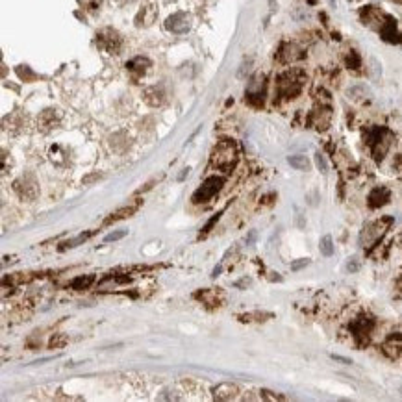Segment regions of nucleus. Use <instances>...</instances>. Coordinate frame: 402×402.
<instances>
[{
    "mask_svg": "<svg viewBox=\"0 0 402 402\" xmlns=\"http://www.w3.org/2000/svg\"><path fill=\"white\" fill-rule=\"evenodd\" d=\"M306 74L300 69H289L276 78V100H293L300 95Z\"/></svg>",
    "mask_w": 402,
    "mask_h": 402,
    "instance_id": "obj_1",
    "label": "nucleus"
},
{
    "mask_svg": "<svg viewBox=\"0 0 402 402\" xmlns=\"http://www.w3.org/2000/svg\"><path fill=\"white\" fill-rule=\"evenodd\" d=\"M363 139H365V143L371 148L374 162H382L385 158V154L389 152L395 135L385 126H371V128H367L363 132Z\"/></svg>",
    "mask_w": 402,
    "mask_h": 402,
    "instance_id": "obj_2",
    "label": "nucleus"
},
{
    "mask_svg": "<svg viewBox=\"0 0 402 402\" xmlns=\"http://www.w3.org/2000/svg\"><path fill=\"white\" fill-rule=\"evenodd\" d=\"M237 160H239V150H237L235 141H221L212 152V165L223 173H230L237 165Z\"/></svg>",
    "mask_w": 402,
    "mask_h": 402,
    "instance_id": "obj_3",
    "label": "nucleus"
},
{
    "mask_svg": "<svg viewBox=\"0 0 402 402\" xmlns=\"http://www.w3.org/2000/svg\"><path fill=\"white\" fill-rule=\"evenodd\" d=\"M391 224V219H378V221H373V223H369L363 226L362 234H360V245L362 246H373L376 245L384 234L387 232Z\"/></svg>",
    "mask_w": 402,
    "mask_h": 402,
    "instance_id": "obj_4",
    "label": "nucleus"
},
{
    "mask_svg": "<svg viewBox=\"0 0 402 402\" xmlns=\"http://www.w3.org/2000/svg\"><path fill=\"white\" fill-rule=\"evenodd\" d=\"M224 185L223 176H208L198 189L193 193V202L195 204H204V202H210L213 196L217 195L221 187Z\"/></svg>",
    "mask_w": 402,
    "mask_h": 402,
    "instance_id": "obj_5",
    "label": "nucleus"
},
{
    "mask_svg": "<svg viewBox=\"0 0 402 402\" xmlns=\"http://www.w3.org/2000/svg\"><path fill=\"white\" fill-rule=\"evenodd\" d=\"M265 91H267V80H265L263 74H258V76L252 78V82L248 84V87H246L245 100L254 108L263 106V102H265Z\"/></svg>",
    "mask_w": 402,
    "mask_h": 402,
    "instance_id": "obj_6",
    "label": "nucleus"
},
{
    "mask_svg": "<svg viewBox=\"0 0 402 402\" xmlns=\"http://www.w3.org/2000/svg\"><path fill=\"white\" fill-rule=\"evenodd\" d=\"M96 45L100 46L102 51L110 52V54H117L123 45V37L119 35L117 30L113 28H104L96 34Z\"/></svg>",
    "mask_w": 402,
    "mask_h": 402,
    "instance_id": "obj_7",
    "label": "nucleus"
},
{
    "mask_svg": "<svg viewBox=\"0 0 402 402\" xmlns=\"http://www.w3.org/2000/svg\"><path fill=\"white\" fill-rule=\"evenodd\" d=\"M352 334H354V339L358 341V345H363L367 343L371 334L374 330V319L371 315H360L358 319H354L350 324Z\"/></svg>",
    "mask_w": 402,
    "mask_h": 402,
    "instance_id": "obj_8",
    "label": "nucleus"
},
{
    "mask_svg": "<svg viewBox=\"0 0 402 402\" xmlns=\"http://www.w3.org/2000/svg\"><path fill=\"white\" fill-rule=\"evenodd\" d=\"M13 189L17 191V195L26 200H34L39 195V185L34 180V176H23L13 184Z\"/></svg>",
    "mask_w": 402,
    "mask_h": 402,
    "instance_id": "obj_9",
    "label": "nucleus"
},
{
    "mask_svg": "<svg viewBox=\"0 0 402 402\" xmlns=\"http://www.w3.org/2000/svg\"><path fill=\"white\" fill-rule=\"evenodd\" d=\"M360 17H362V23L365 24V26H369V28H373L378 32V30L382 28V24H384L387 15H385L384 12H380L378 8L365 6L362 12H360Z\"/></svg>",
    "mask_w": 402,
    "mask_h": 402,
    "instance_id": "obj_10",
    "label": "nucleus"
},
{
    "mask_svg": "<svg viewBox=\"0 0 402 402\" xmlns=\"http://www.w3.org/2000/svg\"><path fill=\"white\" fill-rule=\"evenodd\" d=\"M165 28L171 32V34H187L191 28V15L180 12L174 13L165 21Z\"/></svg>",
    "mask_w": 402,
    "mask_h": 402,
    "instance_id": "obj_11",
    "label": "nucleus"
},
{
    "mask_svg": "<svg viewBox=\"0 0 402 402\" xmlns=\"http://www.w3.org/2000/svg\"><path fill=\"white\" fill-rule=\"evenodd\" d=\"M330 119H332V110L330 106H324V104H319L312 113H310V124L313 128L323 132L330 126Z\"/></svg>",
    "mask_w": 402,
    "mask_h": 402,
    "instance_id": "obj_12",
    "label": "nucleus"
},
{
    "mask_svg": "<svg viewBox=\"0 0 402 402\" xmlns=\"http://www.w3.org/2000/svg\"><path fill=\"white\" fill-rule=\"evenodd\" d=\"M378 34L382 39L391 43V45H400L402 43V34L398 32V28H396V21L393 17H389V15L385 17L382 28L378 30Z\"/></svg>",
    "mask_w": 402,
    "mask_h": 402,
    "instance_id": "obj_13",
    "label": "nucleus"
},
{
    "mask_svg": "<svg viewBox=\"0 0 402 402\" xmlns=\"http://www.w3.org/2000/svg\"><path fill=\"white\" fill-rule=\"evenodd\" d=\"M304 56V52L300 51V46H296L295 43H284V45L278 48V58L280 63H293V62H298L300 58Z\"/></svg>",
    "mask_w": 402,
    "mask_h": 402,
    "instance_id": "obj_14",
    "label": "nucleus"
},
{
    "mask_svg": "<svg viewBox=\"0 0 402 402\" xmlns=\"http://www.w3.org/2000/svg\"><path fill=\"white\" fill-rule=\"evenodd\" d=\"M391 198V191L387 189V187H384V185H380V187H374L371 193H369L367 196V204L369 208H380L384 206V204H387Z\"/></svg>",
    "mask_w": 402,
    "mask_h": 402,
    "instance_id": "obj_15",
    "label": "nucleus"
},
{
    "mask_svg": "<svg viewBox=\"0 0 402 402\" xmlns=\"http://www.w3.org/2000/svg\"><path fill=\"white\" fill-rule=\"evenodd\" d=\"M195 298L202 300V304H206V306H221V302L224 300V295L223 291L219 289H202L196 291Z\"/></svg>",
    "mask_w": 402,
    "mask_h": 402,
    "instance_id": "obj_16",
    "label": "nucleus"
},
{
    "mask_svg": "<svg viewBox=\"0 0 402 402\" xmlns=\"http://www.w3.org/2000/svg\"><path fill=\"white\" fill-rule=\"evenodd\" d=\"M148 67H150V60H148V58H143V56H137V58H134V60H130V62L126 63V71H128L134 78L143 76V74L148 71Z\"/></svg>",
    "mask_w": 402,
    "mask_h": 402,
    "instance_id": "obj_17",
    "label": "nucleus"
},
{
    "mask_svg": "<svg viewBox=\"0 0 402 402\" xmlns=\"http://www.w3.org/2000/svg\"><path fill=\"white\" fill-rule=\"evenodd\" d=\"M239 393L237 389V385L235 384H230V382H224V384H219L215 389H213V396L217 398V400H232L235 398Z\"/></svg>",
    "mask_w": 402,
    "mask_h": 402,
    "instance_id": "obj_18",
    "label": "nucleus"
},
{
    "mask_svg": "<svg viewBox=\"0 0 402 402\" xmlns=\"http://www.w3.org/2000/svg\"><path fill=\"white\" fill-rule=\"evenodd\" d=\"M384 352L389 358H398L402 354V334H391L384 343Z\"/></svg>",
    "mask_w": 402,
    "mask_h": 402,
    "instance_id": "obj_19",
    "label": "nucleus"
},
{
    "mask_svg": "<svg viewBox=\"0 0 402 402\" xmlns=\"http://www.w3.org/2000/svg\"><path fill=\"white\" fill-rule=\"evenodd\" d=\"M137 210H139V202H137V204H130V206L119 208V210H115V212H113L110 217H106L104 224H110V223H115V221H121V219L132 217V215H134Z\"/></svg>",
    "mask_w": 402,
    "mask_h": 402,
    "instance_id": "obj_20",
    "label": "nucleus"
},
{
    "mask_svg": "<svg viewBox=\"0 0 402 402\" xmlns=\"http://www.w3.org/2000/svg\"><path fill=\"white\" fill-rule=\"evenodd\" d=\"M143 98H145L146 104H150V106H160L163 102V98H165V93H163L162 87H158V85H154V87H148V89H145V93H143Z\"/></svg>",
    "mask_w": 402,
    "mask_h": 402,
    "instance_id": "obj_21",
    "label": "nucleus"
},
{
    "mask_svg": "<svg viewBox=\"0 0 402 402\" xmlns=\"http://www.w3.org/2000/svg\"><path fill=\"white\" fill-rule=\"evenodd\" d=\"M287 163H289L293 169H296V171H310V167H312L310 160H308L306 156H302V154H293V156H289L287 158Z\"/></svg>",
    "mask_w": 402,
    "mask_h": 402,
    "instance_id": "obj_22",
    "label": "nucleus"
},
{
    "mask_svg": "<svg viewBox=\"0 0 402 402\" xmlns=\"http://www.w3.org/2000/svg\"><path fill=\"white\" fill-rule=\"evenodd\" d=\"M95 282V274H85V276H76V278L71 282V287L76 291L82 289H89L91 285Z\"/></svg>",
    "mask_w": 402,
    "mask_h": 402,
    "instance_id": "obj_23",
    "label": "nucleus"
},
{
    "mask_svg": "<svg viewBox=\"0 0 402 402\" xmlns=\"http://www.w3.org/2000/svg\"><path fill=\"white\" fill-rule=\"evenodd\" d=\"M273 317V313L271 312H250V313H245V315H239L241 321H267V319Z\"/></svg>",
    "mask_w": 402,
    "mask_h": 402,
    "instance_id": "obj_24",
    "label": "nucleus"
},
{
    "mask_svg": "<svg viewBox=\"0 0 402 402\" xmlns=\"http://www.w3.org/2000/svg\"><path fill=\"white\" fill-rule=\"evenodd\" d=\"M319 250L323 256H332L334 254V241H332V235H324L321 243H319Z\"/></svg>",
    "mask_w": 402,
    "mask_h": 402,
    "instance_id": "obj_25",
    "label": "nucleus"
},
{
    "mask_svg": "<svg viewBox=\"0 0 402 402\" xmlns=\"http://www.w3.org/2000/svg\"><path fill=\"white\" fill-rule=\"evenodd\" d=\"M345 62H346V67L354 69V71H358V69L362 67V60H360V56H358L356 51L348 52V54H346V58H345Z\"/></svg>",
    "mask_w": 402,
    "mask_h": 402,
    "instance_id": "obj_26",
    "label": "nucleus"
},
{
    "mask_svg": "<svg viewBox=\"0 0 402 402\" xmlns=\"http://www.w3.org/2000/svg\"><path fill=\"white\" fill-rule=\"evenodd\" d=\"M67 343V335L63 334H54V337L51 339V343H48V346L51 348H62L63 345Z\"/></svg>",
    "mask_w": 402,
    "mask_h": 402,
    "instance_id": "obj_27",
    "label": "nucleus"
},
{
    "mask_svg": "<svg viewBox=\"0 0 402 402\" xmlns=\"http://www.w3.org/2000/svg\"><path fill=\"white\" fill-rule=\"evenodd\" d=\"M126 230H117V232H112V234H108L106 237H104V243H113V241H119L123 239V237H126Z\"/></svg>",
    "mask_w": 402,
    "mask_h": 402,
    "instance_id": "obj_28",
    "label": "nucleus"
},
{
    "mask_svg": "<svg viewBox=\"0 0 402 402\" xmlns=\"http://www.w3.org/2000/svg\"><path fill=\"white\" fill-rule=\"evenodd\" d=\"M260 396H262L263 400H284V396L282 395H276L274 391H269V389L260 391Z\"/></svg>",
    "mask_w": 402,
    "mask_h": 402,
    "instance_id": "obj_29",
    "label": "nucleus"
},
{
    "mask_svg": "<svg viewBox=\"0 0 402 402\" xmlns=\"http://www.w3.org/2000/svg\"><path fill=\"white\" fill-rule=\"evenodd\" d=\"M315 163H317V169L321 171V173H326V171H328L326 160H324V156L321 154V152H315Z\"/></svg>",
    "mask_w": 402,
    "mask_h": 402,
    "instance_id": "obj_30",
    "label": "nucleus"
},
{
    "mask_svg": "<svg viewBox=\"0 0 402 402\" xmlns=\"http://www.w3.org/2000/svg\"><path fill=\"white\" fill-rule=\"evenodd\" d=\"M306 265H310V260H308V258H300L298 262L291 263V269H293V271H300V269H304Z\"/></svg>",
    "mask_w": 402,
    "mask_h": 402,
    "instance_id": "obj_31",
    "label": "nucleus"
},
{
    "mask_svg": "<svg viewBox=\"0 0 402 402\" xmlns=\"http://www.w3.org/2000/svg\"><path fill=\"white\" fill-rule=\"evenodd\" d=\"M91 235H93V232H89V234H82V235H78L76 239L69 241V243H67V245H65V246H69V248H73V246H76V245H78V243H82V241H85V239H87V237H91Z\"/></svg>",
    "mask_w": 402,
    "mask_h": 402,
    "instance_id": "obj_32",
    "label": "nucleus"
},
{
    "mask_svg": "<svg viewBox=\"0 0 402 402\" xmlns=\"http://www.w3.org/2000/svg\"><path fill=\"white\" fill-rule=\"evenodd\" d=\"M82 2V6L87 8V10H96V8L100 6L102 0H80Z\"/></svg>",
    "mask_w": 402,
    "mask_h": 402,
    "instance_id": "obj_33",
    "label": "nucleus"
},
{
    "mask_svg": "<svg viewBox=\"0 0 402 402\" xmlns=\"http://www.w3.org/2000/svg\"><path fill=\"white\" fill-rule=\"evenodd\" d=\"M332 360H334V362H339V363H343V365H350L352 363V360L350 358H346V356H339V354H332Z\"/></svg>",
    "mask_w": 402,
    "mask_h": 402,
    "instance_id": "obj_34",
    "label": "nucleus"
},
{
    "mask_svg": "<svg viewBox=\"0 0 402 402\" xmlns=\"http://www.w3.org/2000/svg\"><path fill=\"white\" fill-rule=\"evenodd\" d=\"M250 284H252V280H250V278H246V276H245V278L237 280V282H235L234 285H235V287H239V289H245V287H248V285H250Z\"/></svg>",
    "mask_w": 402,
    "mask_h": 402,
    "instance_id": "obj_35",
    "label": "nucleus"
},
{
    "mask_svg": "<svg viewBox=\"0 0 402 402\" xmlns=\"http://www.w3.org/2000/svg\"><path fill=\"white\" fill-rule=\"evenodd\" d=\"M102 174L95 173V174H89V176H85L84 178V184H91V182H96V180H100Z\"/></svg>",
    "mask_w": 402,
    "mask_h": 402,
    "instance_id": "obj_36",
    "label": "nucleus"
},
{
    "mask_svg": "<svg viewBox=\"0 0 402 402\" xmlns=\"http://www.w3.org/2000/svg\"><path fill=\"white\" fill-rule=\"evenodd\" d=\"M217 219H219V215H213V217L208 221V224L204 226V234H206V232H210V228H212L213 224H215V221H217Z\"/></svg>",
    "mask_w": 402,
    "mask_h": 402,
    "instance_id": "obj_37",
    "label": "nucleus"
},
{
    "mask_svg": "<svg viewBox=\"0 0 402 402\" xmlns=\"http://www.w3.org/2000/svg\"><path fill=\"white\" fill-rule=\"evenodd\" d=\"M395 165H396V167H398V169H400V171H402V154H400V156H396V160H395Z\"/></svg>",
    "mask_w": 402,
    "mask_h": 402,
    "instance_id": "obj_38",
    "label": "nucleus"
},
{
    "mask_svg": "<svg viewBox=\"0 0 402 402\" xmlns=\"http://www.w3.org/2000/svg\"><path fill=\"white\" fill-rule=\"evenodd\" d=\"M221 269H223V267H221V265H219V267H215V269H213V273H212V276H213V278H215V276H219V273H221Z\"/></svg>",
    "mask_w": 402,
    "mask_h": 402,
    "instance_id": "obj_39",
    "label": "nucleus"
},
{
    "mask_svg": "<svg viewBox=\"0 0 402 402\" xmlns=\"http://www.w3.org/2000/svg\"><path fill=\"white\" fill-rule=\"evenodd\" d=\"M348 271H358V263H354V262L348 263Z\"/></svg>",
    "mask_w": 402,
    "mask_h": 402,
    "instance_id": "obj_40",
    "label": "nucleus"
},
{
    "mask_svg": "<svg viewBox=\"0 0 402 402\" xmlns=\"http://www.w3.org/2000/svg\"><path fill=\"white\" fill-rule=\"evenodd\" d=\"M308 2H310V4H315V0H308Z\"/></svg>",
    "mask_w": 402,
    "mask_h": 402,
    "instance_id": "obj_41",
    "label": "nucleus"
}]
</instances>
